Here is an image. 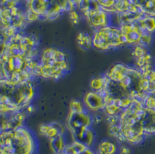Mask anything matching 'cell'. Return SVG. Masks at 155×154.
I'll use <instances>...</instances> for the list:
<instances>
[{
    "label": "cell",
    "mask_w": 155,
    "mask_h": 154,
    "mask_svg": "<svg viewBox=\"0 0 155 154\" xmlns=\"http://www.w3.org/2000/svg\"><path fill=\"white\" fill-rule=\"evenodd\" d=\"M85 103L92 110H98L104 106V100L94 93H88L85 98Z\"/></svg>",
    "instance_id": "7"
},
{
    "label": "cell",
    "mask_w": 155,
    "mask_h": 154,
    "mask_svg": "<svg viewBox=\"0 0 155 154\" xmlns=\"http://www.w3.org/2000/svg\"><path fill=\"white\" fill-rule=\"evenodd\" d=\"M33 150V140L25 129L16 127L2 133L1 154H31Z\"/></svg>",
    "instance_id": "2"
},
{
    "label": "cell",
    "mask_w": 155,
    "mask_h": 154,
    "mask_svg": "<svg viewBox=\"0 0 155 154\" xmlns=\"http://www.w3.org/2000/svg\"><path fill=\"white\" fill-rule=\"evenodd\" d=\"M150 34L148 33H145L143 34L142 37H141L140 41L139 42L140 45H142V46H147L148 45V44L149 43L150 41Z\"/></svg>",
    "instance_id": "10"
},
{
    "label": "cell",
    "mask_w": 155,
    "mask_h": 154,
    "mask_svg": "<svg viewBox=\"0 0 155 154\" xmlns=\"http://www.w3.org/2000/svg\"><path fill=\"white\" fill-rule=\"evenodd\" d=\"M88 124V117L83 112L81 108L77 110H71L68 120V127L79 141L87 145L92 140L91 133L85 129Z\"/></svg>",
    "instance_id": "3"
},
{
    "label": "cell",
    "mask_w": 155,
    "mask_h": 154,
    "mask_svg": "<svg viewBox=\"0 0 155 154\" xmlns=\"http://www.w3.org/2000/svg\"><path fill=\"white\" fill-rule=\"evenodd\" d=\"M130 152V150L127 147H124L122 149V153L123 154H128Z\"/></svg>",
    "instance_id": "11"
},
{
    "label": "cell",
    "mask_w": 155,
    "mask_h": 154,
    "mask_svg": "<svg viewBox=\"0 0 155 154\" xmlns=\"http://www.w3.org/2000/svg\"><path fill=\"white\" fill-rule=\"evenodd\" d=\"M33 95V86L28 81L16 84L4 81V84H1V112L15 111L25 107L32 99Z\"/></svg>",
    "instance_id": "1"
},
{
    "label": "cell",
    "mask_w": 155,
    "mask_h": 154,
    "mask_svg": "<svg viewBox=\"0 0 155 154\" xmlns=\"http://www.w3.org/2000/svg\"><path fill=\"white\" fill-rule=\"evenodd\" d=\"M95 47L99 49H106L112 47H118L125 43L121 28L106 27L95 35L94 40Z\"/></svg>",
    "instance_id": "4"
},
{
    "label": "cell",
    "mask_w": 155,
    "mask_h": 154,
    "mask_svg": "<svg viewBox=\"0 0 155 154\" xmlns=\"http://www.w3.org/2000/svg\"><path fill=\"white\" fill-rule=\"evenodd\" d=\"M116 146L113 143L105 141L101 145L100 148L101 154H113L116 151Z\"/></svg>",
    "instance_id": "9"
},
{
    "label": "cell",
    "mask_w": 155,
    "mask_h": 154,
    "mask_svg": "<svg viewBox=\"0 0 155 154\" xmlns=\"http://www.w3.org/2000/svg\"><path fill=\"white\" fill-rule=\"evenodd\" d=\"M134 23L141 29L143 33L150 34L155 31V18L145 16L134 21Z\"/></svg>",
    "instance_id": "6"
},
{
    "label": "cell",
    "mask_w": 155,
    "mask_h": 154,
    "mask_svg": "<svg viewBox=\"0 0 155 154\" xmlns=\"http://www.w3.org/2000/svg\"><path fill=\"white\" fill-rule=\"evenodd\" d=\"M64 154H93L83 144L76 143L64 149Z\"/></svg>",
    "instance_id": "8"
},
{
    "label": "cell",
    "mask_w": 155,
    "mask_h": 154,
    "mask_svg": "<svg viewBox=\"0 0 155 154\" xmlns=\"http://www.w3.org/2000/svg\"><path fill=\"white\" fill-rule=\"evenodd\" d=\"M120 28L124 42L127 43L134 44L139 43L142 35L145 34L134 22L122 24Z\"/></svg>",
    "instance_id": "5"
}]
</instances>
